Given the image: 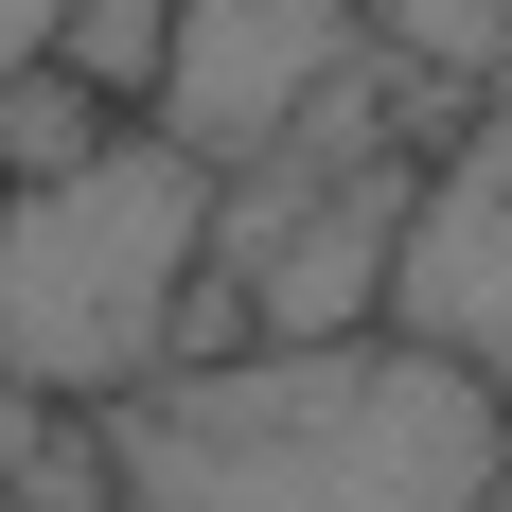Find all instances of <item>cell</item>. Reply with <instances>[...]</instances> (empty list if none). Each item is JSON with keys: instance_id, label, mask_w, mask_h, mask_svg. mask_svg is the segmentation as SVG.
Here are the masks:
<instances>
[{"instance_id": "7a4b0ae2", "label": "cell", "mask_w": 512, "mask_h": 512, "mask_svg": "<svg viewBox=\"0 0 512 512\" xmlns=\"http://www.w3.org/2000/svg\"><path fill=\"white\" fill-rule=\"evenodd\" d=\"M230 177L177 124H106L53 177H0V389L36 407H124L142 371L195 354Z\"/></svg>"}, {"instance_id": "277c9868", "label": "cell", "mask_w": 512, "mask_h": 512, "mask_svg": "<svg viewBox=\"0 0 512 512\" xmlns=\"http://www.w3.org/2000/svg\"><path fill=\"white\" fill-rule=\"evenodd\" d=\"M389 318H407V336H442L460 371H495V389H512V106H477L460 142L424 159L407 248H389Z\"/></svg>"}, {"instance_id": "52a82bcc", "label": "cell", "mask_w": 512, "mask_h": 512, "mask_svg": "<svg viewBox=\"0 0 512 512\" xmlns=\"http://www.w3.org/2000/svg\"><path fill=\"white\" fill-rule=\"evenodd\" d=\"M354 36L424 53V71H512V0H354Z\"/></svg>"}, {"instance_id": "3957f363", "label": "cell", "mask_w": 512, "mask_h": 512, "mask_svg": "<svg viewBox=\"0 0 512 512\" xmlns=\"http://www.w3.org/2000/svg\"><path fill=\"white\" fill-rule=\"evenodd\" d=\"M354 89V0H195L177 18V71H159V124L212 159V177H248L301 106Z\"/></svg>"}, {"instance_id": "ba28073f", "label": "cell", "mask_w": 512, "mask_h": 512, "mask_svg": "<svg viewBox=\"0 0 512 512\" xmlns=\"http://www.w3.org/2000/svg\"><path fill=\"white\" fill-rule=\"evenodd\" d=\"M53 18H71V0H0V71H18V53H53Z\"/></svg>"}, {"instance_id": "6da1fadb", "label": "cell", "mask_w": 512, "mask_h": 512, "mask_svg": "<svg viewBox=\"0 0 512 512\" xmlns=\"http://www.w3.org/2000/svg\"><path fill=\"white\" fill-rule=\"evenodd\" d=\"M124 512H512V389L442 336H230L106 407Z\"/></svg>"}, {"instance_id": "5b68a950", "label": "cell", "mask_w": 512, "mask_h": 512, "mask_svg": "<svg viewBox=\"0 0 512 512\" xmlns=\"http://www.w3.org/2000/svg\"><path fill=\"white\" fill-rule=\"evenodd\" d=\"M106 124H124V106H106L71 53H18V71H0V177H53V159H89Z\"/></svg>"}, {"instance_id": "8992f818", "label": "cell", "mask_w": 512, "mask_h": 512, "mask_svg": "<svg viewBox=\"0 0 512 512\" xmlns=\"http://www.w3.org/2000/svg\"><path fill=\"white\" fill-rule=\"evenodd\" d=\"M177 18H195V0H71V18H53V53H71L106 106H159V71H177Z\"/></svg>"}]
</instances>
